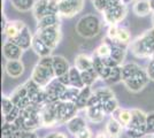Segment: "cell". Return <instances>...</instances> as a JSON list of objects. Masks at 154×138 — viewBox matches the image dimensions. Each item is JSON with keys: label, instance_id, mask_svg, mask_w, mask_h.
Returning <instances> with one entry per match:
<instances>
[{"label": "cell", "instance_id": "cell-1", "mask_svg": "<svg viewBox=\"0 0 154 138\" xmlns=\"http://www.w3.org/2000/svg\"><path fill=\"white\" fill-rule=\"evenodd\" d=\"M54 78L55 74L53 69V57L50 55L40 58L31 72V79L36 82L40 87L45 89Z\"/></svg>", "mask_w": 154, "mask_h": 138}, {"label": "cell", "instance_id": "cell-2", "mask_svg": "<svg viewBox=\"0 0 154 138\" xmlns=\"http://www.w3.org/2000/svg\"><path fill=\"white\" fill-rule=\"evenodd\" d=\"M130 48L137 58H152L154 54V28L131 41Z\"/></svg>", "mask_w": 154, "mask_h": 138}, {"label": "cell", "instance_id": "cell-3", "mask_svg": "<svg viewBox=\"0 0 154 138\" xmlns=\"http://www.w3.org/2000/svg\"><path fill=\"white\" fill-rule=\"evenodd\" d=\"M101 30V20L94 14L82 16L76 23V32L84 38H93Z\"/></svg>", "mask_w": 154, "mask_h": 138}, {"label": "cell", "instance_id": "cell-4", "mask_svg": "<svg viewBox=\"0 0 154 138\" xmlns=\"http://www.w3.org/2000/svg\"><path fill=\"white\" fill-rule=\"evenodd\" d=\"M131 112H132V120L130 124L127 127V136L129 138H143L145 133H147L146 130L147 114L137 108L131 109Z\"/></svg>", "mask_w": 154, "mask_h": 138}, {"label": "cell", "instance_id": "cell-5", "mask_svg": "<svg viewBox=\"0 0 154 138\" xmlns=\"http://www.w3.org/2000/svg\"><path fill=\"white\" fill-rule=\"evenodd\" d=\"M127 13H128V9H127L125 4L120 2L117 5H112L103 13V21L108 26H117L120 22L124 20V17L127 16Z\"/></svg>", "mask_w": 154, "mask_h": 138}, {"label": "cell", "instance_id": "cell-6", "mask_svg": "<svg viewBox=\"0 0 154 138\" xmlns=\"http://www.w3.org/2000/svg\"><path fill=\"white\" fill-rule=\"evenodd\" d=\"M78 107L75 103H66V101H58L57 103V118H58V125L67 124L71 118L77 116Z\"/></svg>", "mask_w": 154, "mask_h": 138}, {"label": "cell", "instance_id": "cell-7", "mask_svg": "<svg viewBox=\"0 0 154 138\" xmlns=\"http://www.w3.org/2000/svg\"><path fill=\"white\" fill-rule=\"evenodd\" d=\"M37 35L40 37V39L45 43L46 45L51 48L52 51L58 46V44L61 40L62 32H61V26H51L46 29L37 30Z\"/></svg>", "mask_w": 154, "mask_h": 138}, {"label": "cell", "instance_id": "cell-8", "mask_svg": "<svg viewBox=\"0 0 154 138\" xmlns=\"http://www.w3.org/2000/svg\"><path fill=\"white\" fill-rule=\"evenodd\" d=\"M84 7V0H59V15L63 17H72Z\"/></svg>", "mask_w": 154, "mask_h": 138}, {"label": "cell", "instance_id": "cell-9", "mask_svg": "<svg viewBox=\"0 0 154 138\" xmlns=\"http://www.w3.org/2000/svg\"><path fill=\"white\" fill-rule=\"evenodd\" d=\"M148 82H149V77H148L147 75V72L144 70L143 68H140L131 78L124 81L123 83H124V85L128 87L129 91L139 92L147 85Z\"/></svg>", "mask_w": 154, "mask_h": 138}, {"label": "cell", "instance_id": "cell-10", "mask_svg": "<svg viewBox=\"0 0 154 138\" xmlns=\"http://www.w3.org/2000/svg\"><path fill=\"white\" fill-rule=\"evenodd\" d=\"M40 124L44 127H53L58 124V118H57V103L54 104H46L40 108L39 113Z\"/></svg>", "mask_w": 154, "mask_h": 138}, {"label": "cell", "instance_id": "cell-11", "mask_svg": "<svg viewBox=\"0 0 154 138\" xmlns=\"http://www.w3.org/2000/svg\"><path fill=\"white\" fill-rule=\"evenodd\" d=\"M66 89H67V86H64L62 83H60L57 77L53 81H51V83L44 89L46 94H47L48 103L50 104H54V103L60 101V98H61V96H62V93L64 92Z\"/></svg>", "mask_w": 154, "mask_h": 138}, {"label": "cell", "instance_id": "cell-12", "mask_svg": "<svg viewBox=\"0 0 154 138\" xmlns=\"http://www.w3.org/2000/svg\"><path fill=\"white\" fill-rule=\"evenodd\" d=\"M2 54H4L5 59H7V61L8 60H20L23 54V50L12 40H6L2 45Z\"/></svg>", "mask_w": 154, "mask_h": 138}, {"label": "cell", "instance_id": "cell-13", "mask_svg": "<svg viewBox=\"0 0 154 138\" xmlns=\"http://www.w3.org/2000/svg\"><path fill=\"white\" fill-rule=\"evenodd\" d=\"M6 74L12 78H19L24 72V65L21 60H8L5 66Z\"/></svg>", "mask_w": 154, "mask_h": 138}, {"label": "cell", "instance_id": "cell-14", "mask_svg": "<svg viewBox=\"0 0 154 138\" xmlns=\"http://www.w3.org/2000/svg\"><path fill=\"white\" fill-rule=\"evenodd\" d=\"M26 24L22 21H12V22H7V24L4 28V33L7 37V40H14L20 32L23 30V28Z\"/></svg>", "mask_w": 154, "mask_h": 138}, {"label": "cell", "instance_id": "cell-15", "mask_svg": "<svg viewBox=\"0 0 154 138\" xmlns=\"http://www.w3.org/2000/svg\"><path fill=\"white\" fill-rule=\"evenodd\" d=\"M53 69H54V74L55 77H60L64 74H68L70 66L68 60L63 58L62 55H54L53 57Z\"/></svg>", "mask_w": 154, "mask_h": 138}, {"label": "cell", "instance_id": "cell-16", "mask_svg": "<svg viewBox=\"0 0 154 138\" xmlns=\"http://www.w3.org/2000/svg\"><path fill=\"white\" fill-rule=\"evenodd\" d=\"M31 48L35 51V53L39 55L40 58H44V57H50L51 55L52 50L46 45L43 40L40 39L38 35H33L32 37V44H31Z\"/></svg>", "mask_w": 154, "mask_h": 138}, {"label": "cell", "instance_id": "cell-17", "mask_svg": "<svg viewBox=\"0 0 154 138\" xmlns=\"http://www.w3.org/2000/svg\"><path fill=\"white\" fill-rule=\"evenodd\" d=\"M32 37H33V36H32L31 32H30L29 28L26 26L24 28H23V30L20 32L19 36H17L14 40H12V41H14L16 45H19L23 51H26V50H28V48L31 47Z\"/></svg>", "mask_w": 154, "mask_h": 138}, {"label": "cell", "instance_id": "cell-18", "mask_svg": "<svg viewBox=\"0 0 154 138\" xmlns=\"http://www.w3.org/2000/svg\"><path fill=\"white\" fill-rule=\"evenodd\" d=\"M105 112H103V104L94 106V107H88L86 108V118L93 123H100L105 118Z\"/></svg>", "mask_w": 154, "mask_h": 138}, {"label": "cell", "instance_id": "cell-19", "mask_svg": "<svg viewBox=\"0 0 154 138\" xmlns=\"http://www.w3.org/2000/svg\"><path fill=\"white\" fill-rule=\"evenodd\" d=\"M122 124L113 116L109 118L106 124V133L108 135L109 138H119L122 135Z\"/></svg>", "mask_w": 154, "mask_h": 138}, {"label": "cell", "instance_id": "cell-20", "mask_svg": "<svg viewBox=\"0 0 154 138\" xmlns=\"http://www.w3.org/2000/svg\"><path fill=\"white\" fill-rule=\"evenodd\" d=\"M110 46H112V52H110V57L113 59H115L119 65L121 66L122 62L125 59V53H127V48H125V45H123L121 43H110L108 41Z\"/></svg>", "mask_w": 154, "mask_h": 138}, {"label": "cell", "instance_id": "cell-21", "mask_svg": "<svg viewBox=\"0 0 154 138\" xmlns=\"http://www.w3.org/2000/svg\"><path fill=\"white\" fill-rule=\"evenodd\" d=\"M85 128H88L86 127V121L82 116H75V118H71L70 121L67 123V129L72 135H76V133L82 131Z\"/></svg>", "mask_w": 154, "mask_h": 138}, {"label": "cell", "instance_id": "cell-22", "mask_svg": "<svg viewBox=\"0 0 154 138\" xmlns=\"http://www.w3.org/2000/svg\"><path fill=\"white\" fill-rule=\"evenodd\" d=\"M75 67L81 72L90 70L91 68H93V66H92V58L86 55V54H84V53L78 54L75 58Z\"/></svg>", "mask_w": 154, "mask_h": 138}, {"label": "cell", "instance_id": "cell-23", "mask_svg": "<svg viewBox=\"0 0 154 138\" xmlns=\"http://www.w3.org/2000/svg\"><path fill=\"white\" fill-rule=\"evenodd\" d=\"M48 4H50V0H37L36 1L32 12H33L35 19L37 21L48 15Z\"/></svg>", "mask_w": 154, "mask_h": 138}, {"label": "cell", "instance_id": "cell-24", "mask_svg": "<svg viewBox=\"0 0 154 138\" xmlns=\"http://www.w3.org/2000/svg\"><path fill=\"white\" fill-rule=\"evenodd\" d=\"M60 26V15H46L37 21V30Z\"/></svg>", "mask_w": 154, "mask_h": 138}, {"label": "cell", "instance_id": "cell-25", "mask_svg": "<svg viewBox=\"0 0 154 138\" xmlns=\"http://www.w3.org/2000/svg\"><path fill=\"white\" fill-rule=\"evenodd\" d=\"M134 13L137 16H147L152 13L149 0H137L134 5Z\"/></svg>", "mask_w": 154, "mask_h": 138}, {"label": "cell", "instance_id": "cell-26", "mask_svg": "<svg viewBox=\"0 0 154 138\" xmlns=\"http://www.w3.org/2000/svg\"><path fill=\"white\" fill-rule=\"evenodd\" d=\"M68 75H69V79H70V86L77 87V89H83V87H85L83 78H82V72H79L75 66L70 67Z\"/></svg>", "mask_w": 154, "mask_h": 138}, {"label": "cell", "instance_id": "cell-27", "mask_svg": "<svg viewBox=\"0 0 154 138\" xmlns=\"http://www.w3.org/2000/svg\"><path fill=\"white\" fill-rule=\"evenodd\" d=\"M92 89L91 86H85L83 89H81V92L78 94V98L76 100V106L78 107V109H83L88 107V103H89V99H90L91 94H92Z\"/></svg>", "mask_w": 154, "mask_h": 138}, {"label": "cell", "instance_id": "cell-28", "mask_svg": "<svg viewBox=\"0 0 154 138\" xmlns=\"http://www.w3.org/2000/svg\"><path fill=\"white\" fill-rule=\"evenodd\" d=\"M113 118H116L121 124H122L123 128H127L131 120H132V112L129 111V109H121L119 108L114 114H113Z\"/></svg>", "mask_w": 154, "mask_h": 138}, {"label": "cell", "instance_id": "cell-29", "mask_svg": "<svg viewBox=\"0 0 154 138\" xmlns=\"http://www.w3.org/2000/svg\"><path fill=\"white\" fill-rule=\"evenodd\" d=\"M9 2L19 12H29L30 9H33L36 0H9Z\"/></svg>", "mask_w": 154, "mask_h": 138}, {"label": "cell", "instance_id": "cell-30", "mask_svg": "<svg viewBox=\"0 0 154 138\" xmlns=\"http://www.w3.org/2000/svg\"><path fill=\"white\" fill-rule=\"evenodd\" d=\"M81 92V89H77V87H72V86H68L64 92L62 93L60 101H66V103H76L77 98H78V94Z\"/></svg>", "mask_w": 154, "mask_h": 138}, {"label": "cell", "instance_id": "cell-31", "mask_svg": "<svg viewBox=\"0 0 154 138\" xmlns=\"http://www.w3.org/2000/svg\"><path fill=\"white\" fill-rule=\"evenodd\" d=\"M122 82L127 81V79L131 78L136 72L140 69V67L138 66L135 62H129V63H124L122 67Z\"/></svg>", "mask_w": 154, "mask_h": 138}, {"label": "cell", "instance_id": "cell-32", "mask_svg": "<svg viewBox=\"0 0 154 138\" xmlns=\"http://www.w3.org/2000/svg\"><path fill=\"white\" fill-rule=\"evenodd\" d=\"M93 92H94V94H96L97 97L99 98V100L101 101V104L108 101L110 99L115 98L113 90H112L110 87H107V86H105V87H99V89L94 90Z\"/></svg>", "mask_w": 154, "mask_h": 138}, {"label": "cell", "instance_id": "cell-33", "mask_svg": "<svg viewBox=\"0 0 154 138\" xmlns=\"http://www.w3.org/2000/svg\"><path fill=\"white\" fill-rule=\"evenodd\" d=\"M98 77L99 75L94 70V68H91L90 70H86V72H82V78H83L85 86H92V84L96 82Z\"/></svg>", "mask_w": 154, "mask_h": 138}, {"label": "cell", "instance_id": "cell-34", "mask_svg": "<svg viewBox=\"0 0 154 138\" xmlns=\"http://www.w3.org/2000/svg\"><path fill=\"white\" fill-rule=\"evenodd\" d=\"M131 39V35L129 32L128 29L119 26V31H117V38L115 41H110V43H121L123 45H128Z\"/></svg>", "mask_w": 154, "mask_h": 138}, {"label": "cell", "instance_id": "cell-35", "mask_svg": "<svg viewBox=\"0 0 154 138\" xmlns=\"http://www.w3.org/2000/svg\"><path fill=\"white\" fill-rule=\"evenodd\" d=\"M26 97H28V90H26V85L22 84V85L17 86V87L14 90V92L12 93V96H11V99L13 100L14 105L16 106V104L19 103L21 99L26 98Z\"/></svg>", "mask_w": 154, "mask_h": 138}, {"label": "cell", "instance_id": "cell-36", "mask_svg": "<svg viewBox=\"0 0 154 138\" xmlns=\"http://www.w3.org/2000/svg\"><path fill=\"white\" fill-rule=\"evenodd\" d=\"M110 52H112V46H110L108 41H105V43H103V44H100V45L98 46L93 53L97 54L98 57H100L101 59H105V58H107V57L110 55Z\"/></svg>", "mask_w": 154, "mask_h": 138}, {"label": "cell", "instance_id": "cell-37", "mask_svg": "<svg viewBox=\"0 0 154 138\" xmlns=\"http://www.w3.org/2000/svg\"><path fill=\"white\" fill-rule=\"evenodd\" d=\"M15 108V105H14L13 100L11 99V97H6L4 96L2 97V100H1V112H2V115L4 118L8 115L9 113L13 111Z\"/></svg>", "mask_w": 154, "mask_h": 138}, {"label": "cell", "instance_id": "cell-38", "mask_svg": "<svg viewBox=\"0 0 154 138\" xmlns=\"http://www.w3.org/2000/svg\"><path fill=\"white\" fill-rule=\"evenodd\" d=\"M103 112H105L106 115L114 114V113L119 109V101H117L115 98L110 99V100H108V101L103 103Z\"/></svg>", "mask_w": 154, "mask_h": 138}, {"label": "cell", "instance_id": "cell-39", "mask_svg": "<svg viewBox=\"0 0 154 138\" xmlns=\"http://www.w3.org/2000/svg\"><path fill=\"white\" fill-rule=\"evenodd\" d=\"M121 81H122V68H121V66L112 68V72H110V76L107 79V82L112 83V84H116Z\"/></svg>", "mask_w": 154, "mask_h": 138}, {"label": "cell", "instance_id": "cell-40", "mask_svg": "<svg viewBox=\"0 0 154 138\" xmlns=\"http://www.w3.org/2000/svg\"><path fill=\"white\" fill-rule=\"evenodd\" d=\"M92 66L94 68V70L98 72V75H100V72H103V69H105V63H103V60L100 58V57H98L97 54H92Z\"/></svg>", "mask_w": 154, "mask_h": 138}, {"label": "cell", "instance_id": "cell-41", "mask_svg": "<svg viewBox=\"0 0 154 138\" xmlns=\"http://www.w3.org/2000/svg\"><path fill=\"white\" fill-rule=\"evenodd\" d=\"M21 112H22V111L15 106V108H14L13 111L9 113L8 115H6V116L4 118V122H7V123H14V122L20 118Z\"/></svg>", "mask_w": 154, "mask_h": 138}, {"label": "cell", "instance_id": "cell-42", "mask_svg": "<svg viewBox=\"0 0 154 138\" xmlns=\"http://www.w3.org/2000/svg\"><path fill=\"white\" fill-rule=\"evenodd\" d=\"M92 2H93V7L98 12H101V13H105L110 6L108 0H94Z\"/></svg>", "mask_w": 154, "mask_h": 138}, {"label": "cell", "instance_id": "cell-43", "mask_svg": "<svg viewBox=\"0 0 154 138\" xmlns=\"http://www.w3.org/2000/svg\"><path fill=\"white\" fill-rule=\"evenodd\" d=\"M146 130L147 132H154V112L147 113L146 116Z\"/></svg>", "mask_w": 154, "mask_h": 138}, {"label": "cell", "instance_id": "cell-44", "mask_svg": "<svg viewBox=\"0 0 154 138\" xmlns=\"http://www.w3.org/2000/svg\"><path fill=\"white\" fill-rule=\"evenodd\" d=\"M103 60L105 66L109 67V68H115V67L120 66V65H119V62H117L115 59H113L110 55H109V57H107V58H105V59H103Z\"/></svg>", "mask_w": 154, "mask_h": 138}, {"label": "cell", "instance_id": "cell-45", "mask_svg": "<svg viewBox=\"0 0 154 138\" xmlns=\"http://www.w3.org/2000/svg\"><path fill=\"white\" fill-rule=\"evenodd\" d=\"M101 105V101L99 100V98L94 94V92H92L90 99H89V103H88V107H94V106ZM86 107V108H88Z\"/></svg>", "mask_w": 154, "mask_h": 138}, {"label": "cell", "instance_id": "cell-46", "mask_svg": "<svg viewBox=\"0 0 154 138\" xmlns=\"http://www.w3.org/2000/svg\"><path fill=\"white\" fill-rule=\"evenodd\" d=\"M75 138H92V131H91L89 128H85L82 131L76 133Z\"/></svg>", "mask_w": 154, "mask_h": 138}, {"label": "cell", "instance_id": "cell-47", "mask_svg": "<svg viewBox=\"0 0 154 138\" xmlns=\"http://www.w3.org/2000/svg\"><path fill=\"white\" fill-rule=\"evenodd\" d=\"M146 72H147V75H148V77H149V79L154 81V59L149 60Z\"/></svg>", "mask_w": 154, "mask_h": 138}, {"label": "cell", "instance_id": "cell-48", "mask_svg": "<svg viewBox=\"0 0 154 138\" xmlns=\"http://www.w3.org/2000/svg\"><path fill=\"white\" fill-rule=\"evenodd\" d=\"M59 79V82L60 83H62L64 86H70V79H69V75L68 74H64L62 76H60V77H57Z\"/></svg>", "mask_w": 154, "mask_h": 138}, {"label": "cell", "instance_id": "cell-49", "mask_svg": "<svg viewBox=\"0 0 154 138\" xmlns=\"http://www.w3.org/2000/svg\"><path fill=\"white\" fill-rule=\"evenodd\" d=\"M52 138H67V136L62 132H53L51 133Z\"/></svg>", "mask_w": 154, "mask_h": 138}, {"label": "cell", "instance_id": "cell-50", "mask_svg": "<svg viewBox=\"0 0 154 138\" xmlns=\"http://www.w3.org/2000/svg\"><path fill=\"white\" fill-rule=\"evenodd\" d=\"M96 138H108V135L106 132H99V133H97Z\"/></svg>", "mask_w": 154, "mask_h": 138}, {"label": "cell", "instance_id": "cell-51", "mask_svg": "<svg viewBox=\"0 0 154 138\" xmlns=\"http://www.w3.org/2000/svg\"><path fill=\"white\" fill-rule=\"evenodd\" d=\"M109 4H110V6L112 5H117V4H120V2H122V0H108Z\"/></svg>", "mask_w": 154, "mask_h": 138}, {"label": "cell", "instance_id": "cell-52", "mask_svg": "<svg viewBox=\"0 0 154 138\" xmlns=\"http://www.w3.org/2000/svg\"><path fill=\"white\" fill-rule=\"evenodd\" d=\"M149 4H151V8H152V12L154 13V0H149Z\"/></svg>", "mask_w": 154, "mask_h": 138}, {"label": "cell", "instance_id": "cell-53", "mask_svg": "<svg viewBox=\"0 0 154 138\" xmlns=\"http://www.w3.org/2000/svg\"><path fill=\"white\" fill-rule=\"evenodd\" d=\"M131 1H134V0H122V2L123 4H125V5H127V4H130Z\"/></svg>", "mask_w": 154, "mask_h": 138}, {"label": "cell", "instance_id": "cell-54", "mask_svg": "<svg viewBox=\"0 0 154 138\" xmlns=\"http://www.w3.org/2000/svg\"><path fill=\"white\" fill-rule=\"evenodd\" d=\"M153 26H154V13H153Z\"/></svg>", "mask_w": 154, "mask_h": 138}, {"label": "cell", "instance_id": "cell-55", "mask_svg": "<svg viewBox=\"0 0 154 138\" xmlns=\"http://www.w3.org/2000/svg\"><path fill=\"white\" fill-rule=\"evenodd\" d=\"M151 59H154V54H153V55H152V58H151Z\"/></svg>", "mask_w": 154, "mask_h": 138}, {"label": "cell", "instance_id": "cell-56", "mask_svg": "<svg viewBox=\"0 0 154 138\" xmlns=\"http://www.w3.org/2000/svg\"><path fill=\"white\" fill-rule=\"evenodd\" d=\"M147 138H152V136H149V137H147Z\"/></svg>", "mask_w": 154, "mask_h": 138}, {"label": "cell", "instance_id": "cell-57", "mask_svg": "<svg viewBox=\"0 0 154 138\" xmlns=\"http://www.w3.org/2000/svg\"><path fill=\"white\" fill-rule=\"evenodd\" d=\"M152 138H154V135H153V136H152Z\"/></svg>", "mask_w": 154, "mask_h": 138}, {"label": "cell", "instance_id": "cell-58", "mask_svg": "<svg viewBox=\"0 0 154 138\" xmlns=\"http://www.w3.org/2000/svg\"><path fill=\"white\" fill-rule=\"evenodd\" d=\"M92 1H94V0H92Z\"/></svg>", "mask_w": 154, "mask_h": 138}]
</instances>
